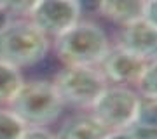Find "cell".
<instances>
[{"label":"cell","mask_w":157,"mask_h":139,"mask_svg":"<svg viewBox=\"0 0 157 139\" xmlns=\"http://www.w3.org/2000/svg\"><path fill=\"white\" fill-rule=\"evenodd\" d=\"M49 38L26 17H14L0 24V61L21 70L42 61Z\"/></svg>","instance_id":"6da1fadb"},{"label":"cell","mask_w":157,"mask_h":139,"mask_svg":"<svg viewBox=\"0 0 157 139\" xmlns=\"http://www.w3.org/2000/svg\"><path fill=\"white\" fill-rule=\"evenodd\" d=\"M108 49L107 33L89 21L78 19L67 31L54 37V52L65 66H98Z\"/></svg>","instance_id":"7a4b0ae2"},{"label":"cell","mask_w":157,"mask_h":139,"mask_svg":"<svg viewBox=\"0 0 157 139\" xmlns=\"http://www.w3.org/2000/svg\"><path fill=\"white\" fill-rule=\"evenodd\" d=\"M7 104L26 127H44L54 122L65 106L56 87L47 80L23 82Z\"/></svg>","instance_id":"3957f363"},{"label":"cell","mask_w":157,"mask_h":139,"mask_svg":"<svg viewBox=\"0 0 157 139\" xmlns=\"http://www.w3.org/2000/svg\"><path fill=\"white\" fill-rule=\"evenodd\" d=\"M52 85L63 104L91 108L108 82L98 66H65V70L56 75Z\"/></svg>","instance_id":"277c9868"},{"label":"cell","mask_w":157,"mask_h":139,"mask_svg":"<svg viewBox=\"0 0 157 139\" xmlns=\"http://www.w3.org/2000/svg\"><path fill=\"white\" fill-rule=\"evenodd\" d=\"M140 96L124 85L105 87L93 103V117L98 118L108 130H124L136 115Z\"/></svg>","instance_id":"5b68a950"},{"label":"cell","mask_w":157,"mask_h":139,"mask_svg":"<svg viewBox=\"0 0 157 139\" xmlns=\"http://www.w3.org/2000/svg\"><path fill=\"white\" fill-rule=\"evenodd\" d=\"M77 0H39L30 14V21L45 37H58L80 19Z\"/></svg>","instance_id":"8992f818"},{"label":"cell","mask_w":157,"mask_h":139,"mask_svg":"<svg viewBox=\"0 0 157 139\" xmlns=\"http://www.w3.org/2000/svg\"><path fill=\"white\" fill-rule=\"evenodd\" d=\"M147 64H148L147 59H141L117 45L113 49H108L98 68L103 73V77L107 78V82L117 83V85H128V83L136 82V78L140 77V73L143 71Z\"/></svg>","instance_id":"52a82bcc"},{"label":"cell","mask_w":157,"mask_h":139,"mask_svg":"<svg viewBox=\"0 0 157 139\" xmlns=\"http://www.w3.org/2000/svg\"><path fill=\"white\" fill-rule=\"evenodd\" d=\"M117 45L141 59L154 61L157 54V24H150L145 19L124 24Z\"/></svg>","instance_id":"ba28073f"},{"label":"cell","mask_w":157,"mask_h":139,"mask_svg":"<svg viewBox=\"0 0 157 139\" xmlns=\"http://www.w3.org/2000/svg\"><path fill=\"white\" fill-rule=\"evenodd\" d=\"M108 132L110 130L93 115H77L63 123L56 139H105Z\"/></svg>","instance_id":"9c48e42d"},{"label":"cell","mask_w":157,"mask_h":139,"mask_svg":"<svg viewBox=\"0 0 157 139\" xmlns=\"http://www.w3.org/2000/svg\"><path fill=\"white\" fill-rule=\"evenodd\" d=\"M147 0H100L98 11L121 26L141 19Z\"/></svg>","instance_id":"30bf717a"},{"label":"cell","mask_w":157,"mask_h":139,"mask_svg":"<svg viewBox=\"0 0 157 139\" xmlns=\"http://www.w3.org/2000/svg\"><path fill=\"white\" fill-rule=\"evenodd\" d=\"M21 83L23 78L19 70L0 61V104H7Z\"/></svg>","instance_id":"8fae6325"},{"label":"cell","mask_w":157,"mask_h":139,"mask_svg":"<svg viewBox=\"0 0 157 139\" xmlns=\"http://www.w3.org/2000/svg\"><path fill=\"white\" fill-rule=\"evenodd\" d=\"M26 129L25 122L9 108H0V139H17Z\"/></svg>","instance_id":"7c38bea8"},{"label":"cell","mask_w":157,"mask_h":139,"mask_svg":"<svg viewBox=\"0 0 157 139\" xmlns=\"http://www.w3.org/2000/svg\"><path fill=\"white\" fill-rule=\"evenodd\" d=\"M136 89H138V96L143 97H157V66L155 59L148 61L143 71L140 73V77L136 78Z\"/></svg>","instance_id":"4fadbf2b"},{"label":"cell","mask_w":157,"mask_h":139,"mask_svg":"<svg viewBox=\"0 0 157 139\" xmlns=\"http://www.w3.org/2000/svg\"><path fill=\"white\" fill-rule=\"evenodd\" d=\"M39 0H0V9L4 14L14 17H28Z\"/></svg>","instance_id":"5bb4252c"},{"label":"cell","mask_w":157,"mask_h":139,"mask_svg":"<svg viewBox=\"0 0 157 139\" xmlns=\"http://www.w3.org/2000/svg\"><path fill=\"white\" fill-rule=\"evenodd\" d=\"M17 139H56V136L44 127H26Z\"/></svg>","instance_id":"9a60e30c"},{"label":"cell","mask_w":157,"mask_h":139,"mask_svg":"<svg viewBox=\"0 0 157 139\" xmlns=\"http://www.w3.org/2000/svg\"><path fill=\"white\" fill-rule=\"evenodd\" d=\"M148 21L150 24H157V2L155 0H147L145 2V9H143V17Z\"/></svg>","instance_id":"2e32d148"},{"label":"cell","mask_w":157,"mask_h":139,"mask_svg":"<svg viewBox=\"0 0 157 139\" xmlns=\"http://www.w3.org/2000/svg\"><path fill=\"white\" fill-rule=\"evenodd\" d=\"M105 139H135V137L126 130H110Z\"/></svg>","instance_id":"e0dca14e"},{"label":"cell","mask_w":157,"mask_h":139,"mask_svg":"<svg viewBox=\"0 0 157 139\" xmlns=\"http://www.w3.org/2000/svg\"><path fill=\"white\" fill-rule=\"evenodd\" d=\"M80 9L84 7V9H98V4H100V0H77Z\"/></svg>","instance_id":"ac0fdd59"},{"label":"cell","mask_w":157,"mask_h":139,"mask_svg":"<svg viewBox=\"0 0 157 139\" xmlns=\"http://www.w3.org/2000/svg\"><path fill=\"white\" fill-rule=\"evenodd\" d=\"M2 14H4V12H2V9H0V17H2Z\"/></svg>","instance_id":"d6986e66"}]
</instances>
